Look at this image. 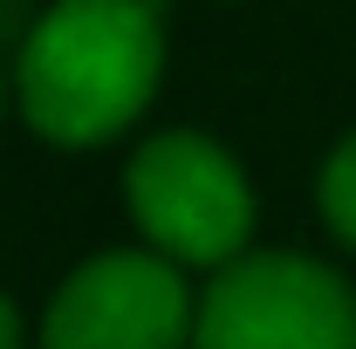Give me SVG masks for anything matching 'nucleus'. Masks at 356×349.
<instances>
[{
    "mask_svg": "<svg viewBox=\"0 0 356 349\" xmlns=\"http://www.w3.org/2000/svg\"><path fill=\"white\" fill-rule=\"evenodd\" d=\"M0 110H7V89H0Z\"/></svg>",
    "mask_w": 356,
    "mask_h": 349,
    "instance_id": "0eeeda50",
    "label": "nucleus"
},
{
    "mask_svg": "<svg viewBox=\"0 0 356 349\" xmlns=\"http://www.w3.org/2000/svg\"><path fill=\"white\" fill-rule=\"evenodd\" d=\"M131 213L165 254L213 267L240 254V240L254 226V199H247L240 165L213 137L165 131L131 158Z\"/></svg>",
    "mask_w": 356,
    "mask_h": 349,
    "instance_id": "f03ea898",
    "label": "nucleus"
},
{
    "mask_svg": "<svg viewBox=\"0 0 356 349\" xmlns=\"http://www.w3.org/2000/svg\"><path fill=\"white\" fill-rule=\"evenodd\" d=\"M14 336H21V322H14V308H7V302H0V349H7V343H14Z\"/></svg>",
    "mask_w": 356,
    "mask_h": 349,
    "instance_id": "423d86ee",
    "label": "nucleus"
},
{
    "mask_svg": "<svg viewBox=\"0 0 356 349\" xmlns=\"http://www.w3.org/2000/svg\"><path fill=\"white\" fill-rule=\"evenodd\" d=\"M322 213H329V226L356 247V137L329 158V172H322Z\"/></svg>",
    "mask_w": 356,
    "mask_h": 349,
    "instance_id": "39448f33",
    "label": "nucleus"
},
{
    "mask_svg": "<svg viewBox=\"0 0 356 349\" xmlns=\"http://www.w3.org/2000/svg\"><path fill=\"white\" fill-rule=\"evenodd\" d=\"M158 0H62L21 48V110L48 144H103L158 89Z\"/></svg>",
    "mask_w": 356,
    "mask_h": 349,
    "instance_id": "f257e3e1",
    "label": "nucleus"
},
{
    "mask_svg": "<svg viewBox=\"0 0 356 349\" xmlns=\"http://www.w3.org/2000/svg\"><path fill=\"white\" fill-rule=\"evenodd\" d=\"M185 336V288L151 254L89 261L48 308L55 349H158Z\"/></svg>",
    "mask_w": 356,
    "mask_h": 349,
    "instance_id": "20e7f679",
    "label": "nucleus"
},
{
    "mask_svg": "<svg viewBox=\"0 0 356 349\" xmlns=\"http://www.w3.org/2000/svg\"><path fill=\"white\" fill-rule=\"evenodd\" d=\"M199 343L213 349H356L350 288L315 261L254 254L213 281L199 308Z\"/></svg>",
    "mask_w": 356,
    "mask_h": 349,
    "instance_id": "7ed1b4c3",
    "label": "nucleus"
}]
</instances>
